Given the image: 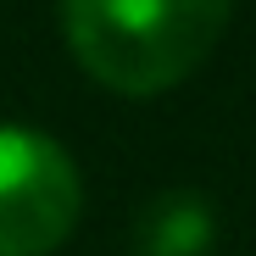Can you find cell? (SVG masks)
Masks as SVG:
<instances>
[{"mask_svg":"<svg viewBox=\"0 0 256 256\" xmlns=\"http://www.w3.org/2000/svg\"><path fill=\"white\" fill-rule=\"evenodd\" d=\"M234 0H62L72 62L112 95H162L206 67Z\"/></svg>","mask_w":256,"mask_h":256,"instance_id":"cell-1","label":"cell"},{"mask_svg":"<svg viewBox=\"0 0 256 256\" xmlns=\"http://www.w3.org/2000/svg\"><path fill=\"white\" fill-rule=\"evenodd\" d=\"M84 212V178L39 128L0 122V256H50Z\"/></svg>","mask_w":256,"mask_h":256,"instance_id":"cell-2","label":"cell"},{"mask_svg":"<svg viewBox=\"0 0 256 256\" xmlns=\"http://www.w3.org/2000/svg\"><path fill=\"white\" fill-rule=\"evenodd\" d=\"M140 256H212L218 245V212L200 190H167L140 212Z\"/></svg>","mask_w":256,"mask_h":256,"instance_id":"cell-3","label":"cell"}]
</instances>
